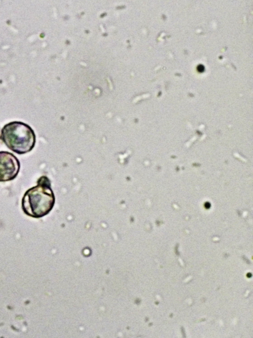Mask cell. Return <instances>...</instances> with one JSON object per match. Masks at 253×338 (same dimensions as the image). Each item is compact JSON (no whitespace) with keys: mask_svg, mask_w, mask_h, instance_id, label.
Returning a JSON list of instances; mask_svg holds the SVG:
<instances>
[{"mask_svg":"<svg viewBox=\"0 0 253 338\" xmlns=\"http://www.w3.org/2000/svg\"><path fill=\"white\" fill-rule=\"evenodd\" d=\"M20 164L18 159L12 153L0 152V182L14 179L19 173Z\"/></svg>","mask_w":253,"mask_h":338,"instance_id":"cell-3","label":"cell"},{"mask_svg":"<svg viewBox=\"0 0 253 338\" xmlns=\"http://www.w3.org/2000/svg\"><path fill=\"white\" fill-rule=\"evenodd\" d=\"M204 69H205V67L203 65L200 64L197 66V70L200 72H202L204 71Z\"/></svg>","mask_w":253,"mask_h":338,"instance_id":"cell-4","label":"cell"},{"mask_svg":"<svg viewBox=\"0 0 253 338\" xmlns=\"http://www.w3.org/2000/svg\"><path fill=\"white\" fill-rule=\"evenodd\" d=\"M55 196L49 179L41 177L37 185L26 191L22 200L24 213L31 217L40 218L47 215L55 204Z\"/></svg>","mask_w":253,"mask_h":338,"instance_id":"cell-1","label":"cell"},{"mask_svg":"<svg viewBox=\"0 0 253 338\" xmlns=\"http://www.w3.org/2000/svg\"><path fill=\"white\" fill-rule=\"evenodd\" d=\"M1 139L10 150L20 155L30 152L36 143L34 130L21 121L5 124L1 131Z\"/></svg>","mask_w":253,"mask_h":338,"instance_id":"cell-2","label":"cell"}]
</instances>
